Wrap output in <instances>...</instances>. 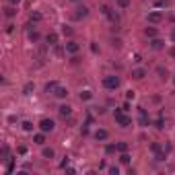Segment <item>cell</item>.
<instances>
[{
    "mask_svg": "<svg viewBox=\"0 0 175 175\" xmlns=\"http://www.w3.org/2000/svg\"><path fill=\"white\" fill-rule=\"evenodd\" d=\"M47 43H49V46H56V43H58V33H47Z\"/></svg>",
    "mask_w": 175,
    "mask_h": 175,
    "instance_id": "cell-17",
    "label": "cell"
},
{
    "mask_svg": "<svg viewBox=\"0 0 175 175\" xmlns=\"http://www.w3.org/2000/svg\"><path fill=\"white\" fill-rule=\"evenodd\" d=\"M33 142H35V144H39V146H43V144H46V132L35 134V136H33Z\"/></svg>",
    "mask_w": 175,
    "mask_h": 175,
    "instance_id": "cell-12",
    "label": "cell"
},
{
    "mask_svg": "<svg viewBox=\"0 0 175 175\" xmlns=\"http://www.w3.org/2000/svg\"><path fill=\"white\" fill-rule=\"evenodd\" d=\"M151 47H152V49H163L165 41H163V39H159V37H154V39L151 41Z\"/></svg>",
    "mask_w": 175,
    "mask_h": 175,
    "instance_id": "cell-13",
    "label": "cell"
},
{
    "mask_svg": "<svg viewBox=\"0 0 175 175\" xmlns=\"http://www.w3.org/2000/svg\"><path fill=\"white\" fill-rule=\"evenodd\" d=\"M144 35L151 37V39H154V37H157V29H154V27H146V29H144Z\"/></svg>",
    "mask_w": 175,
    "mask_h": 175,
    "instance_id": "cell-18",
    "label": "cell"
},
{
    "mask_svg": "<svg viewBox=\"0 0 175 175\" xmlns=\"http://www.w3.org/2000/svg\"><path fill=\"white\" fill-rule=\"evenodd\" d=\"M29 41H39V33H37V31H29Z\"/></svg>",
    "mask_w": 175,
    "mask_h": 175,
    "instance_id": "cell-25",
    "label": "cell"
},
{
    "mask_svg": "<svg viewBox=\"0 0 175 175\" xmlns=\"http://www.w3.org/2000/svg\"><path fill=\"white\" fill-rule=\"evenodd\" d=\"M54 95H56L58 99H66V97H68V89H66V87H62V84H58V87H56V91H54Z\"/></svg>",
    "mask_w": 175,
    "mask_h": 175,
    "instance_id": "cell-8",
    "label": "cell"
},
{
    "mask_svg": "<svg viewBox=\"0 0 175 175\" xmlns=\"http://www.w3.org/2000/svg\"><path fill=\"white\" fill-rule=\"evenodd\" d=\"M6 2H8V4H12V6H19V2H21V0H6Z\"/></svg>",
    "mask_w": 175,
    "mask_h": 175,
    "instance_id": "cell-37",
    "label": "cell"
},
{
    "mask_svg": "<svg viewBox=\"0 0 175 175\" xmlns=\"http://www.w3.org/2000/svg\"><path fill=\"white\" fill-rule=\"evenodd\" d=\"M41 157H43V159H47V161H49V159H54V157H56V151H54V148H52V146H49V148H43V151H41Z\"/></svg>",
    "mask_w": 175,
    "mask_h": 175,
    "instance_id": "cell-11",
    "label": "cell"
},
{
    "mask_svg": "<svg viewBox=\"0 0 175 175\" xmlns=\"http://www.w3.org/2000/svg\"><path fill=\"white\" fill-rule=\"evenodd\" d=\"M31 21H35V23H37V21H41V14H39V12H35V14H31Z\"/></svg>",
    "mask_w": 175,
    "mask_h": 175,
    "instance_id": "cell-32",
    "label": "cell"
},
{
    "mask_svg": "<svg viewBox=\"0 0 175 175\" xmlns=\"http://www.w3.org/2000/svg\"><path fill=\"white\" fill-rule=\"evenodd\" d=\"M169 56H171V58H175V46L169 47Z\"/></svg>",
    "mask_w": 175,
    "mask_h": 175,
    "instance_id": "cell-36",
    "label": "cell"
},
{
    "mask_svg": "<svg viewBox=\"0 0 175 175\" xmlns=\"http://www.w3.org/2000/svg\"><path fill=\"white\" fill-rule=\"evenodd\" d=\"M140 124H142L144 128L148 126V117H146V109H142V107H140Z\"/></svg>",
    "mask_w": 175,
    "mask_h": 175,
    "instance_id": "cell-16",
    "label": "cell"
},
{
    "mask_svg": "<svg viewBox=\"0 0 175 175\" xmlns=\"http://www.w3.org/2000/svg\"><path fill=\"white\" fill-rule=\"evenodd\" d=\"M116 6L124 11V8H128V6H130V0H116Z\"/></svg>",
    "mask_w": 175,
    "mask_h": 175,
    "instance_id": "cell-20",
    "label": "cell"
},
{
    "mask_svg": "<svg viewBox=\"0 0 175 175\" xmlns=\"http://www.w3.org/2000/svg\"><path fill=\"white\" fill-rule=\"evenodd\" d=\"M157 6H169V0H157Z\"/></svg>",
    "mask_w": 175,
    "mask_h": 175,
    "instance_id": "cell-33",
    "label": "cell"
},
{
    "mask_svg": "<svg viewBox=\"0 0 175 175\" xmlns=\"http://www.w3.org/2000/svg\"><path fill=\"white\" fill-rule=\"evenodd\" d=\"M54 128H56V122H54V119H52V117H43V119H41V122H39V130H41V132H54Z\"/></svg>",
    "mask_w": 175,
    "mask_h": 175,
    "instance_id": "cell-3",
    "label": "cell"
},
{
    "mask_svg": "<svg viewBox=\"0 0 175 175\" xmlns=\"http://www.w3.org/2000/svg\"><path fill=\"white\" fill-rule=\"evenodd\" d=\"M101 12H103V14H109V12H111V8H109L107 4H103V6H101Z\"/></svg>",
    "mask_w": 175,
    "mask_h": 175,
    "instance_id": "cell-31",
    "label": "cell"
},
{
    "mask_svg": "<svg viewBox=\"0 0 175 175\" xmlns=\"http://www.w3.org/2000/svg\"><path fill=\"white\" fill-rule=\"evenodd\" d=\"M113 117H116V122L119 124V126H122V128H128L130 124H132V117L126 116V111H124V109H117Z\"/></svg>",
    "mask_w": 175,
    "mask_h": 175,
    "instance_id": "cell-2",
    "label": "cell"
},
{
    "mask_svg": "<svg viewBox=\"0 0 175 175\" xmlns=\"http://www.w3.org/2000/svg\"><path fill=\"white\" fill-rule=\"evenodd\" d=\"M27 152V146H19V154H25Z\"/></svg>",
    "mask_w": 175,
    "mask_h": 175,
    "instance_id": "cell-38",
    "label": "cell"
},
{
    "mask_svg": "<svg viewBox=\"0 0 175 175\" xmlns=\"http://www.w3.org/2000/svg\"><path fill=\"white\" fill-rule=\"evenodd\" d=\"M157 74H159V78H169V70L167 68H163V66H157Z\"/></svg>",
    "mask_w": 175,
    "mask_h": 175,
    "instance_id": "cell-14",
    "label": "cell"
},
{
    "mask_svg": "<svg viewBox=\"0 0 175 175\" xmlns=\"http://www.w3.org/2000/svg\"><path fill=\"white\" fill-rule=\"evenodd\" d=\"M111 46H113V47H122V39H113Z\"/></svg>",
    "mask_w": 175,
    "mask_h": 175,
    "instance_id": "cell-34",
    "label": "cell"
},
{
    "mask_svg": "<svg viewBox=\"0 0 175 175\" xmlns=\"http://www.w3.org/2000/svg\"><path fill=\"white\" fill-rule=\"evenodd\" d=\"M116 148H117V152H128V142H117Z\"/></svg>",
    "mask_w": 175,
    "mask_h": 175,
    "instance_id": "cell-21",
    "label": "cell"
},
{
    "mask_svg": "<svg viewBox=\"0 0 175 175\" xmlns=\"http://www.w3.org/2000/svg\"><path fill=\"white\" fill-rule=\"evenodd\" d=\"M117 148H116V144H107V146H105V152H107V154H111V152H116Z\"/></svg>",
    "mask_w": 175,
    "mask_h": 175,
    "instance_id": "cell-29",
    "label": "cell"
},
{
    "mask_svg": "<svg viewBox=\"0 0 175 175\" xmlns=\"http://www.w3.org/2000/svg\"><path fill=\"white\" fill-rule=\"evenodd\" d=\"M93 99V93L91 91H82L81 93V101H91Z\"/></svg>",
    "mask_w": 175,
    "mask_h": 175,
    "instance_id": "cell-23",
    "label": "cell"
},
{
    "mask_svg": "<svg viewBox=\"0 0 175 175\" xmlns=\"http://www.w3.org/2000/svg\"><path fill=\"white\" fill-rule=\"evenodd\" d=\"M70 2H78V0H70Z\"/></svg>",
    "mask_w": 175,
    "mask_h": 175,
    "instance_id": "cell-40",
    "label": "cell"
},
{
    "mask_svg": "<svg viewBox=\"0 0 175 175\" xmlns=\"http://www.w3.org/2000/svg\"><path fill=\"white\" fill-rule=\"evenodd\" d=\"M146 76V70L144 68H136V70H132V78H136V81H142Z\"/></svg>",
    "mask_w": 175,
    "mask_h": 175,
    "instance_id": "cell-10",
    "label": "cell"
},
{
    "mask_svg": "<svg viewBox=\"0 0 175 175\" xmlns=\"http://www.w3.org/2000/svg\"><path fill=\"white\" fill-rule=\"evenodd\" d=\"M31 91H35V84H33V82H27V84L23 87V93L25 95H31Z\"/></svg>",
    "mask_w": 175,
    "mask_h": 175,
    "instance_id": "cell-22",
    "label": "cell"
},
{
    "mask_svg": "<svg viewBox=\"0 0 175 175\" xmlns=\"http://www.w3.org/2000/svg\"><path fill=\"white\" fill-rule=\"evenodd\" d=\"M130 161H132V157H130L128 152H122V154H119V163H124V165H128Z\"/></svg>",
    "mask_w": 175,
    "mask_h": 175,
    "instance_id": "cell-19",
    "label": "cell"
},
{
    "mask_svg": "<svg viewBox=\"0 0 175 175\" xmlns=\"http://www.w3.org/2000/svg\"><path fill=\"white\" fill-rule=\"evenodd\" d=\"M103 87L107 91H116V89H119V78H117L116 74H109V76L103 78Z\"/></svg>",
    "mask_w": 175,
    "mask_h": 175,
    "instance_id": "cell-1",
    "label": "cell"
},
{
    "mask_svg": "<svg viewBox=\"0 0 175 175\" xmlns=\"http://www.w3.org/2000/svg\"><path fill=\"white\" fill-rule=\"evenodd\" d=\"M23 130H25V132H33V124L25 119V122H23Z\"/></svg>",
    "mask_w": 175,
    "mask_h": 175,
    "instance_id": "cell-26",
    "label": "cell"
},
{
    "mask_svg": "<svg viewBox=\"0 0 175 175\" xmlns=\"http://www.w3.org/2000/svg\"><path fill=\"white\" fill-rule=\"evenodd\" d=\"M146 21H148L151 25H159L161 21H163V12H159V11L148 12V14H146Z\"/></svg>",
    "mask_w": 175,
    "mask_h": 175,
    "instance_id": "cell-4",
    "label": "cell"
},
{
    "mask_svg": "<svg viewBox=\"0 0 175 175\" xmlns=\"http://www.w3.org/2000/svg\"><path fill=\"white\" fill-rule=\"evenodd\" d=\"M66 52L74 56V54H78V52H81V46H78L76 41H68V43H66Z\"/></svg>",
    "mask_w": 175,
    "mask_h": 175,
    "instance_id": "cell-7",
    "label": "cell"
},
{
    "mask_svg": "<svg viewBox=\"0 0 175 175\" xmlns=\"http://www.w3.org/2000/svg\"><path fill=\"white\" fill-rule=\"evenodd\" d=\"M4 14H6L8 19H12V17L17 14V6H12V4H8V6L4 8Z\"/></svg>",
    "mask_w": 175,
    "mask_h": 175,
    "instance_id": "cell-15",
    "label": "cell"
},
{
    "mask_svg": "<svg viewBox=\"0 0 175 175\" xmlns=\"http://www.w3.org/2000/svg\"><path fill=\"white\" fill-rule=\"evenodd\" d=\"M109 173H113V175H117V173H119V169H117V167H109Z\"/></svg>",
    "mask_w": 175,
    "mask_h": 175,
    "instance_id": "cell-35",
    "label": "cell"
},
{
    "mask_svg": "<svg viewBox=\"0 0 175 175\" xmlns=\"http://www.w3.org/2000/svg\"><path fill=\"white\" fill-rule=\"evenodd\" d=\"M171 41H175V29H173V33H171Z\"/></svg>",
    "mask_w": 175,
    "mask_h": 175,
    "instance_id": "cell-39",
    "label": "cell"
},
{
    "mask_svg": "<svg viewBox=\"0 0 175 175\" xmlns=\"http://www.w3.org/2000/svg\"><path fill=\"white\" fill-rule=\"evenodd\" d=\"M151 151L154 152V154H157V152H161V144H159V142H152V144H151Z\"/></svg>",
    "mask_w": 175,
    "mask_h": 175,
    "instance_id": "cell-27",
    "label": "cell"
},
{
    "mask_svg": "<svg viewBox=\"0 0 175 175\" xmlns=\"http://www.w3.org/2000/svg\"><path fill=\"white\" fill-rule=\"evenodd\" d=\"M56 87H58V82H56V81H54V82H47V84H46V91H47V93H54V91H56Z\"/></svg>",
    "mask_w": 175,
    "mask_h": 175,
    "instance_id": "cell-24",
    "label": "cell"
},
{
    "mask_svg": "<svg viewBox=\"0 0 175 175\" xmlns=\"http://www.w3.org/2000/svg\"><path fill=\"white\" fill-rule=\"evenodd\" d=\"M95 140H99V142H103V140H107L109 138V132H107V130L105 128H99V130H95Z\"/></svg>",
    "mask_w": 175,
    "mask_h": 175,
    "instance_id": "cell-5",
    "label": "cell"
},
{
    "mask_svg": "<svg viewBox=\"0 0 175 175\" xmlns=\"http://www.w3.org/2000/svg\"><path fill=\"white\" fill-rule=\"evenodd\" d=\"M62 35H66V37H70V35H72V29H70L68 25H64V27H62Z\"/></svg>",
    "mask_w": 175,
    "mask_h": 175,
    "instance_id": "cell-28",
    "label": "cell"
},
{
    "mask_svg": "<svg viewBox=\"0 0 175 175\" xmlns=\"http://www.w3.org/2000/svg\"><path fill=\"white\" fill-rule=\"evenodd\" d=\"M173 82H175V81H173Z\"/></svg>",
    "mask_w": 175,
    "mask_h": 175,
    "instance_id": "cell-41",
    "label": "cell"
},
{
    "mask_svg": "<svg viewBox=\"0 0 175 175\" xmlns=\"http://www.w3.org/2000/svg\"><path fill=\"white\" fill-rule=\"evenodd\" d=\"M58 113H60L62 117H68L70 113H72V107H70L68 103H62V105L58 107Z\"/></svg>",
    "mask_w": 175,
    "mask_h": 175,
    "instance_id": "cell-9",
    "label": "cell"
},
{
    "mask_svg": "<svg viewBox=\"0 0 175 175\" xmlns=\"http://www.w3.org/2000/svg\"><path fill=\"white\" fill-rule=\"evenodd\" d=\"M2 159H4V161L8 159V146H6V144L2 146Z\"/></svg>",
    "mask_w": 175,
    "mask_h": 175,
    "instance_id": "cell-30",
    "label": "cell"
},
{
    "mask_svg": "<svg viewBox=\"0 0 175 175\" xmlns=\"http://www.w3.org/2000/svg\"><path fill=\"white\" fill-rule=\"evenodd\" d=\"M87 14H89V8H87V6H78V8H76V12H74L72 17H74L76 21H81V19H84V17H87Z\"/></svg>",
    "mask_w": 175,
    "mask_h": 175,
    "instance_id": "cell-6",
    "label": "cell"
}]
</instances>
